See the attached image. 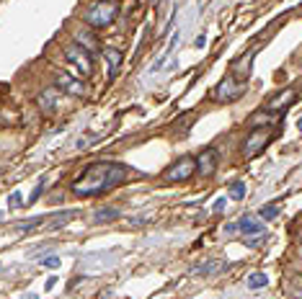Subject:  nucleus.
<instances>
[{"label":"nucleus","mask_w":302,"mask_h":299,"mask_svg":"<svg viewBox=\"0 0 302 299\" xmlns=\"http://www.w3.org/2000/svg\"><path fill=\"white\" fill-rule=\"evenodd\" d=\"M127 178H129V168H127L124 163L98 160V163H91V165L80 173V178L73 183V194L80 196V199L101 196V194H109L111 189L121 186Z\"/></svg>","instance_id":"1"},{"label":"nucleus","mask_w":302,"mask_h":299,"mask_svg":"<svg viewBox=\"0 0 302 299\" xmlns=\"http://www.w3.org/2000/svg\"><path fill=\"white\" fill-rule=\"evenodd\" d=\"M243 93H245V80L230 72V75H225V78L217 83V88L212 90V98H215L217 103H233V101H238Z\"/></svg>","instance_id":"2"},{"label":"nucleus","mask_w":302,"mask_h":299,"mask_svg":"<svg viewBox=\"0 0 302 299\" xmlns=\"http://www.w3.org/2000/svg\"><path fill=\"white\" fill-rule=\"evenodd\" d=\"M116 18V6L109 3V0H98V3H93L85 13V21L93 26V29H106L111 26Z\"/></svg>","instance_id":"3"},{"label":"nucleus","mask_w":302,"mask_h":299,"mask_svg":"<svg viewBox=\"0 0 302 299\" xmlns=\"http://www.w3.org/2000/svg\"><path fill=\"white\" fill-rule=\"evenodd\" d=\"M271 139H274V129H271V126H256V129H251V132H248V137H245V142H243L245 158L258 155Z\"/></svg>","instance_id":"4"},{"label":"nucleus","mask_w":302,"mask_h":299,"mask_svg":"<svg viewBox=\"0 0 302 299\" xmlns=\"http://www.w3.org/2000/svg\"><path fill=\"white\" fill-rule=\"evenodd\" d=\"M65 57L67 62L75 67V72H80L83 78H88L93 72V60H91V52L80 44H67L65 47Z\"/></svg>","instance_id":"5"},{"label":"nucleus","mask_w":302,"mask_h":299,"mask_svg":"<svg viewBox=\"0 0 302 299\" xmlns=\"http://www.w3.org/2000/svg\"><path fill=\"white\" fill-rule=\"evenodd\" d=\"M194 173H197V163H194L191 155H186V158L176 160V163L163 173V181H166V183H184V181H189Z\"/></svg>","instance_id":"6"},{"label":"nucleus","mask_w":302,"mask_h":299,"mask_svg":"<svg viewBox=\"0 0 302 299\" xmlns=\"http://www.w3.org/2000/svg\"><path fill=\"white\" fill-rule=\"evenodd\" d=\"M294 98H297V90H287V96H284V93H276V96L263 106V111H266V114L279 116V114H284V111H287V106H289V103H294Z\"/></svg>","instance_id":"7"},{"label":"nucleus","mask_w":302,"mask_h":299,"mask_svg":"<svg viewBox=\"0 0 302 299\" xmlns=\"http://www.w3.org/2000/svg\"><path fill=\"white\" fill-rule=\"evenodd\" d=\"M101 54H103V60H106V67H109L106 78H109V83H111V80L116 78L119 67H121V52H119L116 47H103V49H101Z\"/></svg>","instance_id":"8"},{"label":"nucleus","mask_w":302,"mask_h":299,"mask_svg":"<svg viewBox=\"0 0 302 299\" xmlns=\"http://www.w3.org/2000/svg\"><path fill=\"white\" fill-rule=\"evenodd\" d=\"M235 230H240L243 235H263V225H261V219L253 217V214L240 217L238 225H235Z\"/></svg>","instance_id":"9"},{"label":"nucleus","mask_w":302,"mask_h":299,"mask_svg":"<svg viewBox=\"0 0 302 299\" xmlns=\"http://www.w3.org/2000/svg\"><path fill=\"white\" fill-rule=\"evenodd\" d=\"M57 85H60L65 93H70V96H85V85H83L80 80H75V78L65 75V72H60V75H57Z\"/></svg>","instance_id":"10"},{"label":"nucleus","mask_w":302,"mask_h":299,"mask_svg":"<svg viewBox=\"0 0 302 299\" xmlns=\"http://www.w3.org/2000/svg\"><path fill=\"white\" fill-rule=\"evenodd\" d=\"M194 163H197V171L199 173L209 176L215 171V165H217V153H215V150H204L199 158H194Z\"/></svg>","instance_id":"11"},{"label":"nucleus","mask_w":302,"mask_h":299,"mask_svg":"<svg viewBox=\"0 0 302 299\" xmlns=\"http://www.w3.org/2000/svg\"><path fill=\"white\" fill-rule=\"evenodd\" d=\"M114 219H119V209L106 207V209H98L96 212V222H114Z\"/></svg>","instance_id":"12"},{"label":"nucleus","mask_w":302,"mask_h":299,"mask_svg":"<svg viewBox=\"0 0 302 299\" xmlns=\"http://www.w3.org/2000/svg\"><path fill=\"white\" fill-rule=\"evenodd\" d=\"M266 284H269V278H266V273H261V271H256V273L248 276V289H261V286H266Z\"/></svg>","instance_id":"13"},{"label":"nucleus","mask_w":302,"mask_h":299,"mask_svg":"<svg viewBox=\"0 0 302 299\" xmlns=\"http://www.w3.org/2000/svg\"><path fill=\"white\" fill-rule=\"evenodd\" d=\"M73 217H75V212H62V217H57V214H55V217H52V222H49V230H60V227H62V225H67Z\"/></svg>","instance_id":"14"},{"label":"nucleus","mask_w":302,"mask_h":299,"mask_svg":"<svg viewBox=\"0 0 302 299\" xmlns=\"http://www.w3.org/2000/svg\"><path fill=\"white\" fill-rule=\"evenodd\" d=\"M220 268H222L220 260H209V263H204V266H197L194 273H197V276H209V271H220Z\"/></svg>","instance_id":"15"},{"label":"nucleus","mask_w":302,"mask_h":299,"mask_svg":"<svg viewBox=\"0 0 302 299\" xmlns=\"http://www.w3.org/2000/svg\"><path fill=\"white\" fill-rule=\"evenodd\" d=\"M258 217H261V219H276V217H279V207H276V204H266V207L258 209Z\"/></svg>","instance_id":"16"},{"label":"nucleus","mask_w":302,"mask_h":299,"mask_svg":"<svg viewBox=\"0 0 302 299\" xmlns=\"http://www.w3.org/2000/svg\"><path fill=\"white\" fill-rule=\"evenodd\" d=\"M230 199H235V201L245 199V183H243V181H235V183L230 186Z\"/></svg>","instance_id":"17"},{"label":"nucleus","mask_w":302,"mask_h":299,"mask_svg":"<svg viewBox=\"0 0 302 299\" xmlns=\"http://www.w3.org/2000/svg\"><path fill=\"white\" fill-rule=\"evenodd\" d=\"M55 98H57L55 90H44V93L39 96V103H42L44 108H55Z\"/></svg>","instance_id":"18"},{"label":"nucleus","mask_w":302,"mask_h":299,"mask_svg":"<svg viewBox=\"0 0 302 299\" xmlns=\"http://www.w3.org/2000/svg\"><path fill=\"white\" fill-rule=\"evenodd\" d=\"M39 263L47 266V268H57V266H60V258H57V255H47V258H42Z\"/></svg>","instance_id":"19"},{"label":"nucleus","mask_w":302,"mask_h":299,"mask_svg":"<svg viewBox=\"0 0 302 299\" xmlns=\"http://www.w3.org/2000/svg\"><path fill=\"white\" fill-rule=\"evenodd\" d=\"M42 189H44V178H42V181L37 183V189H34V194H31V201H37V199L42 196Z\"/></svg>","instance_id":"20"},{"label":"nucleus","mask_w":302,"mask_h":299,"mask_svg":"<svg viewBox=\"0 0 302 299\" xmlns=\"http://www.w3.org/2000/svg\"><path fill=\"white\" fill-rule=\"evenodd\" d=\"M8 204H11V207H13V204H21V196H19V191L8 196Z\"/></svg>","instance_id":"21"},{"label":"nucleus","mask_w":302,"mask_h":299,"mask_svg":"<svg viewBox=\"0 0 302 299\" xmlns=\"http://www.w3.org/2000/svg\"><path fill=\"white\" fill-rule=\"evenodd\" d=\"M215 209H217V212L225 209V199H217V201H215Z\"/></svg>","instance_id":"22"},{"label":"nucleus","mask_w":302,"mask_h":299,"mask_svg":"<svg viewBox=\"0 0 302 299\" xmlns=\"http://www.w3.org/2000/svg\"><path fill=\"white\" fill-rule=\"evenodd\" d=\"M24 299H39V296H37V294H29V296H24Z\"/></svg>","instance_id":"23"}]
</instances>
